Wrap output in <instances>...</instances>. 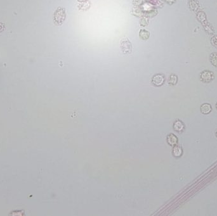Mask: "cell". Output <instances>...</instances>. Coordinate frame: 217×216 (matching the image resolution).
Masks as SVG:
<instances>
[{"label": "cell", "instance_id": "1", "mask_svg": "<svg viewBox=\"0 0 217 216\" xmlns=\"http://www.w3.org/2000/svg\"><path fill=\"white\" fill-rule=\"evenodd\" d=\"M66 18L65 9L64 8H58L53 14V21L55 25H61Z\"/></svg>", "mask_w": 217, "mask_h": 216}, {"label": "cell", "instance_id": "2", "mask_svg": "<svg viewBox=\"0 0 217 216\" xmlns=\"http://www.w3.org/2000/svg\"><path fill=\"white\" fill-rule=\"evenodd\" d=\"M200 81L204 83H209L214 79V75L210 70H204L201 73L199 76Z\"/></svg>", "mask_w": 217, "mask_h": 216}, {"label": "cell", "instance_id": "3", "mask_svg": "<svg viewBox=\"0 0 217 216\" xmlns=\"http://www.w3.org/2000/svg\"><path fill=\"white\" fill-rule=\"evenodd\" d=\"M121 48L125 54L130 53L132 50V45L126 38L123 39L121 41Z\"/></svg>", "mask_w": 217, "mask_h": 216}, {"label": "cell", "instance_id": "4", "mask_svg": "<svg viewBox=\"0 0 217 216\" xmlns=\"http://www.w3.org/2000/svg\"><path fill=\"white\" fill-rule=\"evenodd\" d=\"M165 78L163 74H156L152 79V83L156 86H161L164 84Z\"/></svg>", "mask_w": 217, "mask_h": 216}, {"label": "cell", "instance_id": "5", "mask_svg": "<svg viewBox=\"0 0 217 216\" xmlns=\"http://www.w3.org/2000/svg\"><path fill=\"white\" fill-rule=\"evenodd\" d=\"M173 129L178 132H182L184 130H185V124L184 123L181 121L180 120H176L175 121V122L173 123Z\"/></svg>", "mask_w": 217, "mask_h": 216}, {"label": "cell", "instance_id": "6", "mask_svg": "<svg viewBox=\"0 0 217 216\" xmlns=\"http://www.w3.org/2000/svg\"><path fill=\"white\" fill-rule=\"evenodd\" d=\"M196 18L198 19V20L203 25H204V24H207L208 22V19H207V16L206 15V14L204 13V12L201 11V10H199L197 13H196Z\"/></svg>", "mask_w": 217, "mask_h": 216}, {"label": "cell", "instance_id": "7", "mask_svg": "<svg viewBox=\"0 0 217 216\" xmlns=\"http://www.w3.org/2000/svg\"><path fill=\"white\" fill-rule=\"evenodd\" d=\"M188 6L190 10L195 13H197L200 9V5L197 0H189Z\"/></svg>", "mask_w": 217, "mask_h": 216}, {"label": "cell", "instance_id": "8", "mask_svg": "<svg viewBox=\"0 0 217 216\" xmlns=\"http://www.w3.org/2000/svg\"><path fill=\"white\" fill-rule=\"evenodd\" d=\"M200 111L203 114L208 115L211 112L212 106L209 103H203V105H201Z\"/></svg>", "mask_w": 217, "mask_h": 216}, {"label": "cell", "instance_id": "9", "mask_svg": "<svg viewBox=\"0 0 217 216\" xmlns=\"http://www.w3.org/2000/svg\"><path fill=\"white\" fill-rule=\"evenodd\" d=\"M167 142L170 146L174 147L175 145H177L178 139V138L174 134H170L167 136Z\"/></svg>", "mask_w": 217, "mask_h": 216}, {"label": "cell", "instance_id": "10", "mask_svg": "<svg viewBox=\"0 0 217 216\" xmlns=\"http://www.w3.org/2000/svg\"><path fill=\"white\" fill-rule=\"evenodd\" d=\"M172 154L175 157L179 158L180 157H182V155H183V149L181 147L175 145L173 148Z\"/></svg>", "mask_w": 217, "mask_h": 216}, {"label": "cell", "instance_id": "11", "mask_svg": "<svg viewBox=\"0 0 217 216\" xmlns=\"http://www.w3.org/2000/svg\"><path fill=\"white\" fill-rule=\"evenodd\" d=\"M144 12V17L147 18H153L158 15V12L154 8H151L147 10L143 11Z\"/></svg>", "mask_w": 217, "mask_h": 216}, {"label": "cell", "instance_id": "12", "mask_svg": "<svg viewBox=\"0 0 217 216\" xmlns=\"http://www.w3.org/2000/svg\"><path fill=\"white\" fill-rule=\"evenodd\" d=\"M147 3L152 5L153 7L162 8L163 7V2L162 0H145Z\"/></svg>", "mask_w": 217, "mask_h": 216}, {"label": "cell", "instance_id": "13", "mask_svg": "<svg viewBox=\"0 0 217 216\" xmlns=\"http://www.w3.org/2000/svg\"><path fill=\"white\" fill-rule=\"evenodd\" d=\"M131 13L133 15L136 17H144V12L141 7H135L132 10Z\"/></svg>", "mask_w": 217, "mask_h": 216}, {"label": "cell", "instance_id": "14", "mask_svg": "<svg viewBox=\"0 0 217 216\" xmlns=\"http://www.w3.org/2000/svg\"><path fill=\"white\" fill-rule=\"evenodd\" d=\"M204 29V30L206 32V33H208L209 35H214V29L213 28V27L209 24V23H207L206 24H204L203 25Z\"/></svg>", "mask_w": 217, "mask_h": 216}, {"label": "cell", "instance_id": "15", "mask_svg": "<svg viewBox=\"0 0 217 216\" xmlns=\"http://www.w3.org/2000/svg\"><path fill=\"white\" fill-rule=\"evenodd\" d=\"M140 37L143 40H147L150 36V33L147 30L145 29H141L139 32Z\"/></svg>", "mask_w": 217, "mask_h": 216}, {"label": "cell", "instance_id": "16", "mask_svg": "<svg viewBox=\"0 0 217 216\" xmlns=\"http://www.w3.org/2000/svg\"><path fill=\"white\" fill-rule=\"evenodd\" d=\"M209 62L214 67H217V53H212L209 55Z\"/></svg>", "mask_w": 217, "mask_h": 216}, {"label": "cell", "instance_id": "17", "mask_svg": "<svg viewBox=\"0 0 217 216\" xmlns=\"http://www.w3.org/2000/svg\"><path fill=\"white\" fill-rule=\"evenodd\" d=\"M178 83V77L175 74H171L168 80V84L171 86H175Z\"/></svg>", "mask_w": 217, "mask_h": 216}, {"label": "cell", "instance_id": "18", "mask_svg": "<svg viewBox=\"0 0 217 216\" xmlns=\"http://www.w3.org/2000/svg\"><path fill=\"white\" fill-rule=\"evenodd\" d=\"M211 44L216 48H217V35H213L212 37L210 40Z\"/></svg>", "mask_w": 217, "mask_h": 216}, {"label": "cell", "instance_id": "19", "mask_svg": "<svg viewBox=\"0 0 217 216\" xmlns=\"http://www.w3.org/2000/svg\"><path fill=\"white\" fill-rule=\"evenodd\" d=\"M149 25V20L148 18L143 17L141 20H140V25L142 27H146Z\"/></svg>", "mask_w": 217, "mask_h": 216}, {"label": "cell", "instance_id": "20", "mask_svg": "<svg viewBox=\"0 0 217 216\" xmlns=\"http://www.w3.org/2000/svg\"><path fill=\"white\" fill-rule=\"evenodd\" d=\"M90 3H87V2H83V3H81L79 5V8L80 10H87L90 7Z\"/></svg>", "mask_w": 217, "mask_h": 216}, {"label": "cell", "instance_id": "21", "mask_svg": "<svg viewBox=\"0 0 217 216\" xmlns=\"http://www.w3.org/2000/svg\"><path fill=\"white\" fill-rule=\"evenodd\" d=\"M144 0H134L133 1V5L135 7H140L142 5Z\"/></svg>", "mask_w": 217, "mask_h": 216}, {"label": "cell", "instance_id": "22", "mask_svg": "<svg viewBox=\"0 0 217 216\" xmlns=\"http://www.w3.org/2000/svg\"><path fill=\"white\" fill-rule=\"evenodd\" d=\"M164 2L168 5H173L176 2V0H164Z\"/></svg>", "mask_w": 217, "mask_h": 216}, {"label": "cell", "instance_id": "23", "mask_svg": "<svg viewBox=\"0 0 217 216\" xmlns=\"http://www.w3.org/2000/svg\"><path fill=\"white\" fill-rule=\"evenodd\" d=\"M5 29V25L3 23H0V32H2Z\"/></svg>", "mask_w": 217, "mask_h": 216}, {"label": "cell", "instance_id": "24", "mask_svg": "<svg viewBox=\"0 0 217 216\" xmlns=\"http://www.w3.org/2000/svg\"><path fill=\"white\" fill-rule=\"evenodd\" d=\"M78 1L79 2L83 3V2H86L87 1H88V0H78Z\"/></svg>", "mask_w": 217, "mask_h": 216}, {"label": "cell", "instance_id": "25", "mask_svg": "<svg viewBox=\"0 0 217 216\" xmlns=\"http://www.w3.org/2000/svg\"><path fill=\"white\" fill-rule=\"evenodd\" d=\"M215 135H216V137L217 138V130H216V132H215Z\"/></svg>", "mask_w": 217, "mask_h": 216}, {"label": "cell", "instance_id": "26", "mask_svg": "<svg viewBox=\"0 0 217 216\" xmlns=\"http://www.w3.org/2000/svg\"><path fill=\"white\" fill-rule=\"evenodd\" d=\"M215 106H216V110H217V102H216V105H215Z\"/></svg>", "mask_w": 217, "mask_h": 216}]
</instances>
